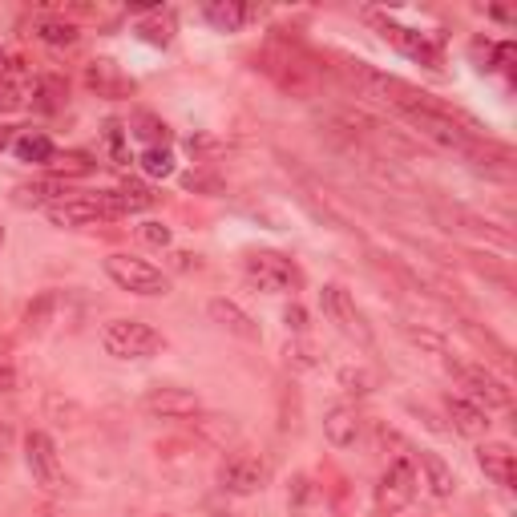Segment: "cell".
<instances>
[{"label": "cell", "mask_w": 517, "mask_h": 517, "mask_svg": "<svg viewBox=\"0 0 517 517\" xmlns=\"http://www.w3.org/2000/svg\"><path fill=\"white\" fill-rule=\"evenodd\" d=\"M45 215L53 227L77 231V227H93L101 219H118L122 215V202L114 190L106 194H85V198H57L53 206H45Z\"/></svg>", "instance_id": "6da1fadb"}, {"label": "cell", "mask_w": 517, "mask_h": 517, "mask_svg": "<svg viewBox=\"0 0 517 517\" xmlns=\"http://www.w3.org/2000/svg\"><path fill=\"white\" fill-rule=\"evenodd\" d=\"M162 332H154L150 324L142 320H110L101 328V348L118 360H146L154 352H162Z\"/></svg>", "instance_id": "7a4b0ae2"}, {"label": "cell", "mask_w": 517, "mask_h": 517, "mask_svg": "<svg viewBox=\"0 0 517 517\" xmlns=\"http://www.w3.org/2000/svg\"><path fill=\"white\" fill-rule=\"evenodd\" d=\"M243 279L267 295H287L299 287V267L287 259V255H275V251H251L243 259Z\"/></svg>", "instance_id": "3957f363"}, {"label": "cell", "mask_w": 517, "mask_h": 517, "mask_svg": "<svg viewBox=\"0 0 517 517\" xmlns=\"http://www.w3.org/2000/svg\"><path fill=\"white\" fill-rule=\"evenodd\" d=\"M106 275L122 291H130V295H166V287H170L166 275L154 263L138 259V255H110L106 259Z\"/></svg>", "instance_id": "277c9868"}, {"label": "cell", "mask_w": 517, "mask_h": 517, "mask_svg": "<svg viewBox=\"0 0 517 517\" xmlns=\"http://www.w3.org/2000/svg\"><path fill=\"white\" fill-rule=\"evenodd\" d=\"M372 21L380 25V33H384V41H388L392 49H400L404 57L421 61V65H429V69H441V45H437V37H433V33H421V29L396 25L392 17H380V13H372Z\"/></svg>", "instance_id": "5b68a950"}, {"label": "cell", "mask_w": 517, "mask_h": 517, "mask_svg": "<svg viewBox=\"0 0 517 517\" xmlns=\"http://www.w3.org/2000/svg\"><path fill=\"white\" fill-rule=\"evenodd\" d=\"M320 303H324V316H328L344 336H352V340H360L364 348H372V328H368L364 312L356 307V299H352L340 283H328V287L320 291Z\"/></svg>", "instance_id": "8992f818"}, {"label": "cell", "mask_w": 517, "mask_h": 517, "mask_svg": "<svg viewBox=\"0 0 517 517\" xmlns=\"http://www.w3.org/2000/svg\"><path fill=\"white\" fill-rule=\"evenodd\" d=\"M267 477H271V465H267L259 453H235V457H227L223 469H219V485H223L227 493H235V497L259 493V489L267 485Z\"/></svg>", "instance_id": "52a82bcc"}, {"label": "cell", "mask_w": 517, "mask_h": 517, "mask_svg": "<svg viewBox=\"0 0 517 517\" xmlns=\"http://www.w3.org/2000/svg\"><path fill=\"white\" fill-rule=\"evenodd\" d=\"M412 497H417V465L400 457L384 469V477L376 485V505H380V513H400L404 505H412Z\"/></svg>", "instance_id": "ba28073f"}, {"label": "cell", "mask_w": 517, "mask_h": 517, "mask_svg": "<svg viewBox=\"0 0 517 517\" xmlns=\"http://www.w3.org/2000/svg\"><path fill=\"white\" fill-rule=\"evenodd\" d=\"M25 461H29L33 485H41L45 493H57V489L65 485V469H61V457H57L53 437L29 433V437H25Z\"/></svg>", "instance_id": "9c48e42d"}, {"label": "cell", "mask_w": 517, "mask_h": 517, "mask_svg": "<svg viewBox=\"0 0 517 517\" xmlns=\"http://www.w3.org/2000/svg\"><path fill=\"white\" fill-rule=\"evenodd\" d=\"M449 368L461 376V384L473 392V400L481 408H509L513 404V388L501 376H493L489 368H477V364H449Z\"/></svg>", "instance_id": "30bf717a"}, {"label": "cell", "mask_w": 517, "mask_h": 517, "mask_svg": "<svg viewBox=\"0 0 517 517\" xmlns=\"http://www.w3.org/2000/svg\"><path fill=\"white\" fill-rule=\"evenodd\" d=\"M142 408L150 417H162V421H186V417H198V396L190 388H154L146 392Z\"/></svg>", "instance_id": "8fae6325"}, {"label": "cell", "mask_w": 517, "mask_h": 517, "mask_svg": "<svg viewBox=\"0 0 517 517\" xmlns=\"http://www.w3.org/2000/svg\"><path fill=\"white\" fill-rule=\"evenodd\" d=\"M206 312H211V320H215L219 328H227L231 336H239V340H247V344L259 340V324L243 312L235 299H211V303H206Z\"/></svg>", "instance_id": "7c38bea8"}, {"label": "cell", "mask_w": 517, "mask_h": 517, "mask_svg": "<svg viewBox=\"0 0 517 517\" xmlns=\"http://www.w3.org/2000/svg\"><path fill=\"white\" fill-rule=\"evenodd\" d=\"M85 81H89V89H97L101 97H126V93H134V81H130V77L110 61V57L89 61Z\"/></svg>", "instance_id": "4fadbf2b"}, {"label": "cell", "mask_w": 517, "mask_h": 517, "mask_svg": "<svg viewBox=\"0 0 517 517\" xmlns=\"http://www.w3.org/2000/svg\"><path fill=\"white\" fill-rule=\"evenodd\" d=\"M445 408H449L457 433H465V437H485V433H489V412H485L477 400H469V396H449Z\"/></svg>", "instance_id": "5bb4252c"}, {"label": "cell", "mask_w": 517, "mask_h": 517, "mask_svg": "<svg viewBox=\"0 0 517 517\" xmlns=\"http://www.w3.org/2000/svg\"><path fill=\"white\" fill-rule=\"evenodd\" d=\"M477 461H481V469H485V477L493 481V485H513V477H517V453L509 449V445H481L477 449Z\"/></svg>", "instance_id": "9a60e30c"}, {"label": "cell", "mask_w": 517, "mask_h": 517, "mask_svg": "<svg viewBox=\"0 0 517 517\" xmlns=\"http://www.w3.org/2000/svg\"><path fill=\"white\" fill-rule=\"evenodd\" d=\"M324 437H328L336 449L356 445V437H360V417H356V408L336 404V408L328 412V417H324Z\"/></svg>", "instance_id": "2e32d148"}, {"label": "cell", "mask_w": 517, "mask_h": 517, "mask_svg": "<svg viewBox=\"0 0 517 517\" xmlns=\"http://www.w3.org/2000/svg\"><path fill=\"white\" fill-rule=\"evenodd\" d=\"M202 17L211 21L219 33H239L251 21V9L239 5V0H211V5H202Z\"/></svg>", "instance_id": "e0dca14e"}, {"label": "cell", "mask_w": 517, "mask_h": 517, "mask_svg": "<svg viewBox=\"0 0 517 517\" xmlns=\"http://www.w3.org/2000/svg\"><path fill=\"white\" fill-rule=\"evenodd\" d=\"M65 97H69V85L61 77H37L29 85V101H33L37 114H57L65 106Z\"/></svg>", "instance_id": "ac0fdd59"}, {"label": "cell", "mask_w": 517, "mask_h": 517, "mask_svg": "<svg viewBox=\"0 0 517 517\" xmlns=\"http://www.w3.org/2000/svg\"><path fill=\"white\" fill-rule=\"evenodd\" d=\"M33 37L45 41V45H53V49H65V45H77L81 29L73 21H65V17H37L33 21Z\"/></svg>", "instance_id": "d6986e66"}, {"label": "cell", "mask_w": 517, "mask_h": 517, "mask_svg": "<svg viewBox=\"0 0 517 517\" xmlns=\"http://www.w3.org/2000/svg\"><path fill=\"white\" fill-rule=\"evenodd\" d=\"M13 154L21 158V162H29V166H49L53 162V154H57V146L45 138V134H21L17 142H13Z\"/></svg>", "instance_id": "ffe728a7"}, {"label": "cell", "mask_w": 517, "mask_h": 517, "mask_svg": "<svg viewBox=\"0 0 517 517\" xmlns=\"http://www.w3.org/2000/svg\"><path fill=\"white\" fill-rule=\"evenodd\" d=\"M417 461H421V473H425V481H429V489L437 493V497H449L453 493V485H457V477H453V469L437 457V453H417Z\"/></svg>", "instance_id": "44dd1931"}, {"label": "cell", "mask_w": 517, "mask_h": 517, "mask_svg": "<svg viewBox=\"0 0 517 517\" xmlns=\"http://www.w3.org/2000/svg\"><path fill=\"white\" fill-rule=\"evenodd\" d=\"M93 158L89 154H81V150H69V154H53V162H49V170L53 174H61V178H85V174H93Z\"/></svg>", "instance_id": "7402d4cb"}, {"label": "cell", "mask_w": 517, "mask_h": 517, "mask_svg": "<svg viewBox=\"0 0 517 517\" xmlns=\"http://www.w3.org/2000/svg\"><path fill=\"white\" fill-rule=\"evenodd\" d=\"M118 194V202H122V215H138V211H150L154 206V194H150V186H142V182H126L122 190H114Z\"/></svg>", "instance_id": "603a6c76"}, {"label": "cell", "mask_w": 517, "mask_h": 517, "mask_svg": "<svg viewBox=\"0 0 517 517\" xmlns=\"http://www.w3.org/2000/svg\"><path fill=\"white\" fill-rule=\"evenodd\" d=\"M142 170H146L150 178H170V174H174V154H170L166 146H146V150H142Z\"/></svg>", "instance_id": "cb8c5ba5"}, {"label": "cell", "mask_w": 517, "mask_h": 517, "mask_svg": "<svg viewBox=\"0 0 517 517\" xmlns=\"http://www.w3.org/2000/svg\"><path fill=\"white\" fill-rule=\"evenodd\" d=\"M130 130H134L138 138H146L150 146H162V142L170 138V130H166V122H162V118H154V114H134V122H130Z\"/></svg>", "instance_id": "d4e9b609"}, {"label": "cell", "mask_w": 517, "mask_h": 517, "mask_svg": "<svg viewBox=\"0 0 517 517\" xmlns=\"http://www.w3.org/2000/svg\"><path fill=\"white\" fill-rule=\"evenodd\" d=\"M61 190H65L61 182H33V186H21V190H17V202H33V206H53V198H57Z\"/></svg>", "instance_id": "484cf974"}, {"label": "cell", "mask_w": 517, "mask_h": 517, "mask_svg": "<svg viewBox=\"0 0 517 517\" xmlns=\"http://www.w3.org/2000/svg\"><path fill=\"white\" fill-rule=\"evenodd\" d=\"M198 429H202V437H211L215 445H227V441L235 437V425H231L227 417H202Z\"/></svg>", "instance_id": "4316f807"}, {"label": "cell", "mask_w": 517, "mask_h": 517, "mask_svg": "<svg viewBox=\"0 0 517 517\" xmlns=\"http://www.w3.org/2000/svg\"><path fill=\"white\" fill-rule=\"evenodd\" d=\"M25 85L21 81H0V114H13V110H21L25 106Z\"/></svg>", "instance_id": "83f0119b"}, {"label": "cell", "mask_w": 517, "mask_h": 517, "mask_svg": "<svg viewBox=\"0 0 517 517\" xmlns=\"http://www.w3.org/2000/svg\"><path fill=\"white\" fill-rule=\"evenodd\" d=\"M340 380H344L348 392H372L376 388V372H368V368H344Z\"/></svg>", "instance_id": "f1b7e54d"}, {"label": "cell", "mask_w": 517, "mask_h": 517, "mask_svg": "<svg viewBox=\"0 0 517 517\" xmlns=\"http://www.w3.org/2000/svg\"><path fill=\"white\" fill-rule=\"evenodd\" d=\"M106 150H110V158H114L118 166H126V162H130L126 142H122V126H118V122H110V126H106Z\"/></svg>", "instance_id": "f546056e"}, {"label": "cell", "mask_w": 517, "mask_h": 517, "mask_svg": "<svg viewBox=\"0 0 517 517\" xmlns=\"http://www.w3.org/2000/svg\"><path fill=\"white\" fill-rule=\"evenodd\" d=\"M287 364H295V368H320L312 344H287Z\"/></svg>", "instance_id": "4dcf8cb0"}, {"label": "cell", "mask_w": 517, "mask_h": 517, "mask_svg": "<svg viewBox=\"0 0 517 517\" xmlns=\"http://www.w3.org/2000/svg\"><path fill=\"white\" fill-rule=\"evenodd\" d=\"M404 336H408L412 344H421V348H429V352H445V340H441L437 332H425V328L417 332V328H408V324H404Z\"/></svg>", "instance_id": "1f68e13d"}, {"label": "cell", "mask_w": 517, "mask_h": 517, "mask_svg": "<svg viewBox=\"0 0 517 517\" xmlns=\"http://www.w3.org/2000/svg\"><path fill=\"white\" fill-rule=\"evenodd\" d=\"M21 388V372L9 356H0V392H17Z\"/></svg>", "instance_id": "d6a6232c"}, {"label": "cell", "mask_w": 517, "mask_h": 517, "mask_svg": "<svg viewBox=\"0 0 517 517\" xmlns=\"http://www.w3.org/2000/svg\"><path fill=\"white\" fill-rule=\"evenodd\" d=\"M138 33L146 37V41H154V45H166L170 41V21H146V25H138Z\"/></svg>", "instance_id": "836d02e7"}, {"label": "cell", "mask_w": 517, "mask_h": 517, "mask_svg": "<svg viewBox=\"0 0 517 517\" xmlns=\"http://www.w3.org/2000/svg\"><path fill=\"white\" fill-rule=\"evenodd\" d=\"M21 65H25V61H17L5 45H0V81H17V77H21Z\"/></svg>", "instance_id": "e575fe53"}, {"label": "cell", "mask_w": 517, "mask_h": 517, "mask_svg": "<svg viewBox=\"0 0 517 517\" xmlns=\"http://www.w3.org/2000/svg\"><path fill=\"white\" fill-rule=\"evenodd\" d=\"M142 239H146L150 247H170V231H166L162 223H146V227H142Z\"/></svg>", "instance_id": "d590c367"}, {"label": "cell", "mask_w": 517, "mask_h": 517, "mask_svg": "<svg viewBox=\"0 0 517 517\" xmlns=\"http://www.w3.org/2000/svg\"><path fill=\"white\" fill-rule=\"evenodd\" d=\"M283 324H287L291 332H303V328H307V316H303V307H287V312H283Z\"/></svg>", "instance_id": "8d00e7d4"}, {"label": "cell", "mask_w": 517, "mask_h": 517, "mask_svg": "<svg viewBox=\"0 0 517 517\" xmlns=\"http://www.w3.org/2000/svg\"><path fill=\"white\" fill-rule=\"evenodd\" d=\"M9 142H13V130H9V126H5V130H0V150H5V146H9Z\"/></svg>", "instance_id": "74e56055"}, {"label": "cell", "mask_w": 517, "mask_h": 517, "mask_svg": "<svg viewBox=\"0 0 517 517\" xmlns=\"http://www.w3.org/2000/svg\"><path fill=\"white\" fill-rule=\"evenodd\" d=\"M5 437H9V429H5V425H0V445H5Z\"/></svg>", "instance_id": "f35d334b"}, {"label": "cell", "mask_w": 517, "mask_h": 517, "mask_svg": "<svg viewBox=\"0 0 517 517\" xmlns=\"http://www.w3.org/2000/svg\"><path fill=\"white\" fill-rule=\"evenodd\" d=\"M0 247H5V231H0Z\"/></svg>", "instance_id": "ab89813d"}]
</instances>
